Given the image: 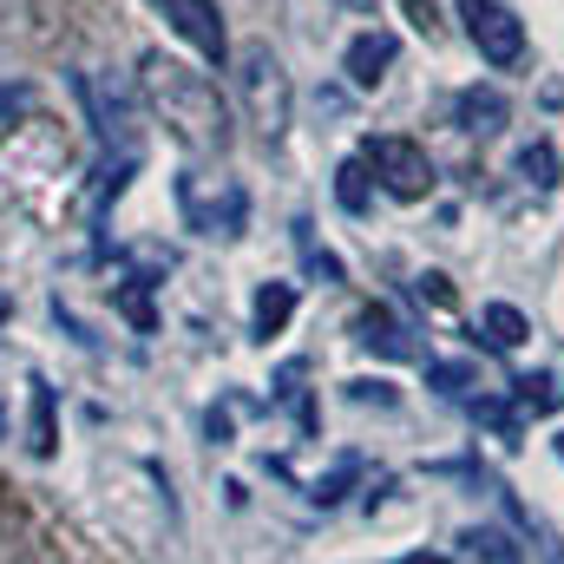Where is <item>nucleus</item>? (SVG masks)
Listing matches in <instances>:
<instances>
[{
	"instance_id": "nucleus-9",
	"label": "nucleus",
	"mask_w": 564,
	"mask_h": 564,
	"mask_svg": "<svg viewBox=\"0 0 564 564\" xmlns=\"http://www.w3.org/2000/svg\"><path fill=\"white\" fill-rule=\"evenodd\" d=\"M479 328H486V341H492V348H506V355H512V348H525V335H532V322H525L512 302H486V308H479Z\"/></svg>"
},
{
	"instance_id": "nucleus-8",
	"label": "nucleus",
	"mask_w": 564,
	"mask_h": 564,
	"mask_svg": "<svg viewBox=\"0 0 564 564\" xmlns=\"http://www.w3.org/2000/svg\"><path fill=\"white\" fill-rule=\"evenodd\" d=\"M506 119H512V106H506L499 86H466V93L453 99V126H459V132L492 139V132H506Z\"/></svg>"
},
{
	"instance_id": "nucleus-3",
	"label": "nucleus",
	"mask_w": 564,
	"mask_h": 564,
	"mask_svg": "<svg viewBox=\"0 0 564 564\" xmlns=\"http://www.w3.org/2000/svg\"><path fill=\"white\" fill-rule=\"evenodd\" d=\"M177 210L197 237H243L250 224V197L237 177H210V171H184L177 177Z\"/></svg>"
},
{
	"instance_id": "nucleus-18",
	"label": "nucleus",
	"mask_w": 564,
	"mask_h": 564,
	"mask_svg": "<svg viewBox=\"0 0 564 564\" xmlns=\"http://www.w3.org/2000/svg\"><path fill=\"white\" fill-rule=\"evenodd\" d=\"M466 552H473V558H486V564H519V552H512L499 532H466Z\"/></svg>"
},
{
	"instance_id": "nucleus-7",
	"label": "nucleus",
	"mask_w": 564,
	"mask_h": 564,
	"mask_svg": "<svg viewBox=\"0 0 564 564\" xmlns=\"http://www.w3.org/2000/svg\"><path fill=\"white\" fill-rule=\"evenodd\" d=\"M394 53H401V40H394V33H355V40H348V59H341V66H348V79H355L361 93H375V86L388 79Z\"/></svg>"
},
{
	"instance_id": "nucleus-17",
	"label": "nucleus",
	"mask_w": 564,
	"mask_h": 564,
	"mask_svg": "<svg viewBox=\"0 0 564 564\" xmlns=\"http://www.w3.org/2000/svg\"><path fill=\"white\" fill-rule=\"evenodd\" d=\"M335 197H341L348 210H368V158L341 164V184H335Z\"/></svg>"
},
{
	"instance_id": "nucleus-6",
	"label": "nucleus",
	"mask_w": 564,
	"mask_h": 564,
	"mask_svg": "<svg viewBox=\"0 0 564 564\" xmlns=\"http://www.w3.org/2000/svg\"><path fill=\"white\" fill-rule=\"evenodd\" d=\"M158 13H164V26H171L191 53H204V59H230V40H224V13H217V0H158Z\"/></svg>"
},
{
	"instance_id": "nucleus-10",
	"label": "nucleus",
	"mask_w": 564,
	"mask_h": 564,
	"mask_svg": "<svg viewBox=\"0 0 564 564\" xmlns=\"http://www.w3.org/2000/svg\"><path fill=\"white\" fill-rule=\"evenodd\" d=\"M289 308H295V289L289 282H263L257 289V341H270V335H282V322H289Z\"/></svg>"
},
{
	"instance_id": "nucleus-21",
	"label": "nucleus",
	"mask_w": 564,
	"mask_h": 564,
	"mask_svg": "<svg viewBox=\"0 0 564 564\" xmlns=\"http://www.w3.org/2000/svg\"><path fill=\"white\" fill-rule=\"evenodd\" d=\"M421 295H433V302H440V308H446V302H453V289H446V276H421Z\"/></svg>"
},
{
	"instance_id": "nucleus-20",
	"label": "nucleus",
	"mask_w": 564,
	"mask_h": 564,
	"mask_svg": "<svg viewBox=\"0 0 564 564\" xmlns=\"http://www.w3.org/2000/svg\"><path fill=\"white\" fill-rule=\"evenodd\" d=\"M348 394H355V401H394V394H388V388H381V381H355V388H348Z\"/></svg>"
},
{
	"instance_id": "nucleus-19",
	"label": "nucleus",
	"mask_w": 564,
	"mask_h": 564,
	"mask_svg": "<svg viewBox=\"0 0 564 564\" xmlns=\"http://www.w3.org/2000/svg\"><path fill=\"white\" fill-rule=\"evenodd\" d=\"M408 13H414V26H421V33L440 26V20H433V0H408Z\"/></svg>"
},
{
	"instance_id": "nucleus-22",
	"label": "nucleus",
	"mask_w": 564,
	"mask_h": 564,
	"mask_svg": "<svg viewBox=\"0 0 564 564\" xmlns=\"http://www.w3.org/2000/svg\"><path fill=\"white\" fill-rule=\"evenodd\" d=\"M558 453H564V440H558Z\"/></svg>"
},
{
	"instance_id": "nucleus-12",
	"label": "nucleus",
	"mask_w": 564,
	"mask_h": 564,
	"mask_svg": "<svg viewBox=\"0 0 564 564\" xmlns=\"http://www.w3.org/2000/svg\"><path fill=\"white\" fill-rule=\"evenodd\" d=\"M519 177L532 184V191H558V151L539 139V144H525L519 151Z\"/></svg>"
},
{
	"instance_id": "nucleus-14",
	"label": "nucleus",
	"mask_w": 564,
	"mask_h": 564,
	"mask_svg": "<svg viewBox=\"0 0 564 564\" xmlns=\"http://www.w3.org/2000/svg\"><path fill=\"white\" fill-rule=\"evenodd\" d=\"M355 479H361V459H355V453H348V459H335V466H328V473H322V479H315V492H308V499H315V506H341V499H348V486H355Z\"/></svg>"
},
{
	"instance_id": "nucleus-11",
	"label": "nucleus",
	"mask_w": 564,
	"mask_h": 564,
	"mask_svg": "<svg viewBox=\"0 0 564 564\" xmlns=\"http://www.w3.org/2000/svg\"><path fill=\"white\" fill-rule=\"evenodd\" d=\"M361 341H368V348H381V355H394V361H401V355H414L408 328H401L388 308H368V315H361Z\"/></svg>"
},
{
	"instance_id": "nucleus-1",
	"label": "nucleus",
	"mask_w": 564,
	"mask_h": 564,
	"mask_svg": "<svg viewBox=\"0 0 564 564\" xmlns=\"http://www.w3.org/2000/svg\"><path fill=\"white\" fill-rule=\"evenodd\" d=\"M144 106L158 112V126L184 151H197V158H224L230 151V106H224L217 79H204L197 66L151 53L144 59Z\"/></svg>"
},
{
	"instance_id": "nucleus-4",
	"label": "nucleus",
	"mask_w": 564,
	"mask_h": 564,
	"mask_svg": "<svg viewBox=\"0 0 564 564\" xmlns=\"http://www.w3.org/2000/svg\"><path fill=\"white\" fill-rule=\"evenodd\" d=\"M459 20H466V40L479 46L486 66H519L525 59V26L506 0H459Z\"/></svg>"
},
{
	"instance_id": "nucleus-15",
	"label": "nucleus",
	"mask_w": 564,
	"mask_h": 564,
	"mask_svg": "<svg viewBox=\"0 0 564 564\" xmlns=\"http://www.w3.org/2000/svg\"><path fill=\"white\" fill-rule=\"evenodd\" d=\"M26 446H33L40 459L59 446V440H53V388H46V381H33V440H26Z\"/></svg>"
},
{
	"instance_id": "nucleus-16",
	"label": "nucleus",
	"mask_w": 564,
	"mask_h": 564,
	"mask_svg": "<svg viewBox=\"0 0 564 564\" xmlns=\"http://www.w3.org/2000/svg\"><path fill=\"white\" fill-rule=\"evenodd\" d=\"M426 381H433V388H440V394H446V401H466V394H473V381H479V375H473V368H466V361H440V368H426Z\"/></svg>"
},
{
	"instance_id": "nucleus-5",
	"label": "nucleus",
	"mask_w": 564,
	"mask_h": 564,
	"mask_svg": "<svg viewBox=\"0 0 564 564\" xmlns=\"http://www.w3.org/2000/svg\"><path fill=\"white\" fill-rule=\"evenodd\" d=\"M368 171H375L381 191L401 197V204H421L426 191H433V158H426V144H414V139H375L368 144Z\"/></svg>"
},
{
	"instance_id": "nucleus-2",
	"label": "nucleus",
	"mask_w": 564,
	"mask_h": 564,
	"mask_svg": "<svg viewBox=\"0 0 564 564\" xmlns=\"http://www.w3.org/2000/svg\"><path fill=\"white\" fill-rule=\"evenodd\" d=\"M230 79H237V99H243V119L263 144H276L295 119V86H289V66L270 40H250L230 53Z\"/></svg>"
},
{
	"instance_id": "nucleus-13",
	"label": "nucleus",
	"mask_w": 564,
	"mask_h": 564,
	"mask_svg": "<svg viewBox=\"0 0 564 564\" xmlns=\"http://www.w3.org/2000/svg\"><path fill=\"white\" fill-rule=\"evenodd\" d=\"M512 401H519V414H558V381L525 375V381H512Z\"/></svg>"
}]
</instances>
